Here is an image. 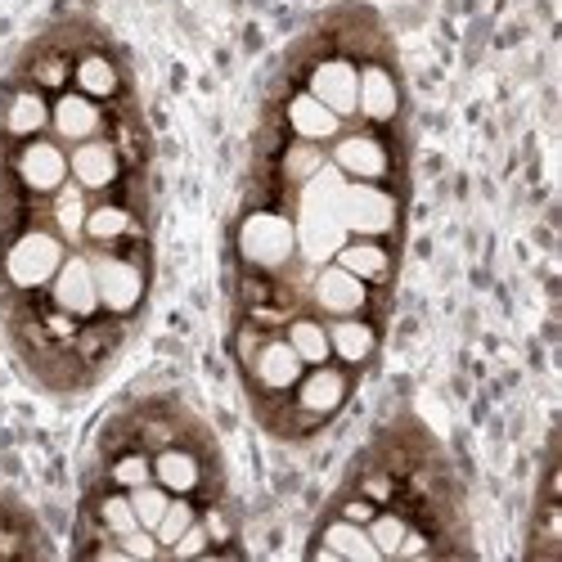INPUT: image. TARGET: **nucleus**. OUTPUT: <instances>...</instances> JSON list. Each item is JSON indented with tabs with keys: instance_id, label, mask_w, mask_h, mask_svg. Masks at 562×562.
<instances>
[{
	"instance_id": "f257e3e1",
	"label": "nucleus",
	"mask_w": 562,
	"mask_h": 562,
	"mask_svg": "<svg viewBox=\"0 0 562 562\" xmlns=\"http://www.w3.org/2000/svg\"><path fill=\"white\" fill-rule=\"evenodd\" d=\"M342 184H347V176L334 162H324L311 180H302V203H297L293 239H297V248H302V257L311 266L334 261L338 248L347 244V229L338 221V194H342Z\"/></svg>"
},
{
	"instance_id": "f03ea898",
	"label": "nucleus",
	"mask_w": 562,
	"mask_h": 562,
	"mask_svg": "<svg viewBox=\"0 0 562 562\" xmlns=\"http://www.w3.org/2000/svg\"><path fill=\"white\" fill-rule=\"evenodd\" d=\"M338 221H342L347 234H364V239H373V234H387L396 225V199L383 194L373 180L342 184V194H338Z\"/></svg>"
},
{
	"instance_id": "7ed1b4c3",
	"label": "nucleus",
	"mask_w": 562,
	"mask_h": 562,
	"mask_svg": "<svg viewBox=\"0 0 562 562\" xmlns=\"http://www.w3.org/2000/svg\"><path fill=\"white\" fill-rule=\"evenodd\" d=\"M59 266H64V244L55 239V234H41V229L23 234V239L10 248V257H5V274L14 279L19 289L50 284V279L59 274Z\"/></svg>"
},
{
	"instance_id": "20e7f679",
	"label": "nucleus",
	"mask_w": 562,
	"mask_h": 562,
	"mask_svg": "<svg viewBox=\"0 0 562 562\" xmlns=\"http://www.w3.org/2000/svg\"><path fill=\"white\" fill-rule=\"evenodd\" d=\"M293 248H297L293 225H289L284 216H274V212H257V216H248L244 229H239V252H244L252 266L274 270V266H284V261L293 257Z\"/></svg>"
},
{
	"instance_id": "39448f33",
	"label": "nucleus",
	"mask_w": 562,
	"mask_h": 562,
	"mask_svg": "<svg viewBox=\"0 0 562 562\" xmlns=\"http://www.w3.org/2000/svg\"><path fill=\"white\" fill-rule=\"evenodd\" d=\"M55 302H59V311H68V315H77V319L95 315V311H100L95 266L81 261V257L64 261V266H59V274H55Z\"/></svg>"
},
{
	"instance_id": "423d86ee",
	"label": "nucleus",
	"mask_w": 562,
	"mask_h": 562,
	"mask_svg": "<svg viewBox=\"0 0 562 562\" xmlns=\"http://www.w3.org/2000/svg\"><path fill=\"white\" fill-rule=\"evenodd\" d=\"M95 289H100V306L131 311L139 297H145V274L122 257H100L95 261Z\"/></svg>"
},
{
	"instance_id": "0eeeda50",
	"label": "nucleus",
	"mask_w": 562,
	"mask_h": 562,
	"mask_svg": "<svg viewBox=\"0 0 562 562\" xmlns=\"http://www.w3.org/2000/svg\"><path fill=\"white\" fill-rule=\"evenodd\" d=\"M356 86H360V72L347 64V59H324L315 72H311V95L334 109L338 117L356 113Z\"/></svg>"
},
{
	"instance_id": "6e6552de",
	"label": "nucleus",
	"mask_w": 562,
	"mask_h": 562,
	"mask_svg": "<svg viewBox=\"0 0 562 562\" xmlns=\"http://www.w3.org/2000/svg\"><path fill=\"white\" fill-rule=\"evenodd\" d=\"M19 176H23L27 190H36V194L64 190V180H68V158L59 154V145H50V139H36V145H27L23 158H19Z\"/></svg>"
},
{
	"instance_id": "1a4fd4ad",
	"label": "nucleus",
	"mask_w": 562,
	"mask_h": 562,
	"mask_svg": "<svg viewBox=\"0 0 562 562\" xmlns=\"http://www.w3.org/2000/svg\"><path fill=\"white\" fill-rule=\"evenodd\" d=\"M315 302H319V311H329L334 319H338V315H356V311L364 306V279H356V274L342 270V266L319 270V279H315Z\"/></svg>"
},
{
	"instance_id": "9d476101",
	"label": "nucleus",
	"mask_w": 562,
	"mask_h": 562,
	"mask_svg": "<svg viewBox=\"0 0 562 562\" xmlns=\"http://www.w3.org/2000/svg\"><path fill=\"white\" fill-rule=\"evenodd\" d=\"M68 176L81 184V190H109L117 180V154L100 139H81L77 154L68 158Z\"/></svg>"
},
{
	"instance_id": "9b49d317",
	"label": "nucleus",
	"mask_w": 562,
	"mask_h": 562,
	"mask_svg": "<svg viewBox=\"0 0 562 562\" xmlns=\"http://www.w3.org/2000/svg\"><path fill=\"white\" fill-rule=\"evenodd\" d=\"M334 167L342 176H356V180H379L387 171V154L373 135H347V139H338Z\"/></svg>"
},
{
	"instance_id": "f8f14e48",
	"label": "nucleus",
	"mask_w": 562,
	"mask_h": 562,
	"mask_svg": "<svg viewBox=\"0 0 562 562\" xmlns=\"http://www.w3.org/2000/svg\"><path fill=\"white\" fill-rule=\"evenodd\" d=\"M50 122H55V135L59 139H68V145H81V139H95L100 109H95V100H90V95H64L55 104Z\"/></svg>"
},
{
	"instance_id": "ddd939ff",
	"label": "nucleus",
	"mask_w": 562,
	"mask_h": 562,
	"mask_svg": "<svg viewBox=\"0 0 562 562\" xmlns=\"http://www.w3.org/2000/svg\"><path fill=\"white\" fill-rule=\"evenodd\" d=\"M396 104H401V95H396L392 77L383 68H364L360 86H356V109L373 122H387V117H396Z\"/></svg>"
},
{
	"instance_id": "4468645a",
	"label": "nucleus",
	"mask_w": 562,
	"mask_h": 562,
	"mask_svg": "<svg viewBox=\"0 0 562 562\" xmlns=\"http://www.w3.org/2000/svg\"><path fill=\"white\" fill-rule=\"evenodd\" d=\"M252 369H257V379H261L266 387L284 392V387H293V383L302 379V356H297L289 342H266V347L257 351Z\"/></svg>"
},
{
	"instance_id": "2eb2a0df",
	"label": "nucleus",
	"mask_w": 562,
	"mask_h": 562,
	"mask_svg": "<svg viewBox=\"0 0 562 562\" xmlns=\"http://www.w3.org/2000/svg\"><path fill=\"white\" fill-rule=\"evenodd\" d=\"M289 122H293V131L306 139V145H315V139H334L338 126H342V117L334 109H324L315 95H297L289 104Z\"/></svg>"
},
{
	"instance_id": "dca6fc26",
	"label": "nucleus",
	"mask_w": 562,
	"mask_h": 562,
	"mask_svg": "<svg viewBox=\"0 0 562 562\" xmlns=\"http://www.w3.org/2000/svg\"><path fill=\"white\" fill-rule=\"evenodd\" d=\"M342 396H347V379H342L338 369L315 364V373L302 383V409H311V414H329V409H338Z\"/></svg>"
},
{
	"instance_id": "f3484780",
	"label": "nucleus",
	"mask_w": 562,
	"mask_h": 562,
	"mask_svg": "<svg viewBox=\"0 0 562 562\" xmlns=\"http://www.w3.org/2000/svg\"><path fill=\"white\" fill-rule=\"evenodd\" d=\"M319 558H356V562H373L379 558V549H373L369 531L356 527V522H334L329 531H324V549Z\"/></svg>"
},
{
	"instance_id": "a211bd4d",
	"label": "nucleus",
	"mask_w": 562,
	"mask_h": 562,
	"mask_svg": "<svg viewBox=\"0 0 562 562\" xmlns=\"http://www.w3.org/2000/svg\"><path fill=\"white\" fill-rule=\"evenodd\" d=\"M329 347H334L347 364H360V360H369V351H373V329H369V324H360V319H351V315H338L334 329H329Z\"/></svg>"
},
{
	"instance_id": "6ab92c4d",
	"label": "nucleus",
	"mask_w": 562,
	"mask_h": 562,
	"mask_svg": "<svg viewBox=\"0 0 562 562\" xmlns=\"http://www.w3.org/2000/svg\"><path fill=\"white\" fill-rule=\"evenodd\" d=\"M154 477H158V486L184 495V491L199 486V463H194V454H184V450H162L154 459Z\"/></svg>"
},
{
	"instance_id": "aec40b11",
	"label": "nucleus",
	"mask_w": 562,
	"mask_h": 562,
	"mask_svg": "<svg viewBox=\"0 0 562 562\" xmlns=\"http://www.w3.org/2000/svg\"><path fill=\"white\" fill-rule=\"evenodd\" d=\"M289 347L302 356V364H324V360L334 356V347H329V329H324V324H315V319H293Z\"/></svg>"
},
{
	"instance_id": "412c9836",
	"label": "nucleus",
	"mask_w": 562,
	"mask_h": 562,
	"mask_svg": "<svg viewBox=\"0 0 562 562\" xmlns=\"http://www.w3.org/2000/svg\"><path fill=\"white\" fill-rule=\"evenodd\" d=\"M338 266L351 270L356 279H383L387 274V252L379 244H342L338 248Z\"/></svg>"
},
{
	"instance_id": "4be33fe9",
	"label": "nucleus",
	"mask_w": 562,
	"mask_h": 562,
	"mask_svg": "<svg viewBox=\"0 0 562 562\" xmlns=\"http://www.w3.org/2000/svg\"><path fill=\"white\" fill-rule=\"evenodd\" d=\"M45 122H50V109H45V100L36 95V90H23V95H14L10 117H5V126L14 135H36Z\"/></svg>"
},
{
	"instance_id": "5701e85b",
	"label": "nucleus",
	"mask_w": 562,
	"mask_h": 562,
	"mask_svg": "<svg viewBox=\"0 0 562 562\" xmlns=\"http://www.w3.org/2000/svg\"><path fill=\"white\" fill-rule=\"evenodd\" d=\"M77 86H81V95L104 100V95H113V90H117V72H113V64H109V59L86 55V59L77 64Z\"/></svg>"
},
{
	"instance_id": "b1692460",
	"label": "nucleus",
	"mask_w": 562,
	"mask_h": 562,
	"mask_svg": "<svg viewBox=\"0 0 562 562\" xmlns=\"http://www.w3.org/2000/svg\"><path fill=\"white\" fill-rule=\"evenodd\" d=\"M167 504H171V499H167V486H149V482H145V486H135V491H131V508H135V522L145 527V531H154V527L162 522Z\"/></svg>"
},
{
	"instance_id": "393cba45",
	"label": "nucleus",
	"mask_w": 562,
	"mask_h": 562,
	"mask_svg": "<svg viewBox=\"0 0 562 562\" xmlns=\"http://www.w3.org/2000/svg\"><path fill=\"white\" fill-rule=\"evenodd\" d=\"M126 229H131V216L122 207H95V212L86 216V234H90V239H100V244L122 239Z\"/></svg>"
},
{
	"instance_id": "a878e982",
	"label": "nucleus",
	"mask_w": 562,
	"mask_h": 562,
	"mask_svg": "<svg viewBox=\"0 0 562 562\" xmlns=\"http://www.w3.org/2000/svg\"><path fill=\"white\" fill-rule=\"evenodd\" d=\"M184 527H194V508L184 504V499H171V504H167V513H162V522L154 527V536H158V544H162V549H171V544L184 536Z\"/></svg>"
},
{
	"instance_id": "bb28decb",
	"label": "nucleus",
	"mask_w": 562,
	"mask_h": 562,
	"mask_svg": "<svg viewBox=\"0 0 562 562\" xmlns=\"http://www.w3.org/2000/svg\"><path fill=\"white\" fill-rule=\"evenodd\" d=\"M55 216H59V229L68 234V239H77V234L86 229V199H81V184H77V190H59Z\"/></svg>"
},
{
	"instance_id": "cd10ccee",
	"label": "nucleus",
	"mask_w": 562,
	"mask_h": 562,
	"mask_svg": "<svg viewBox=\"0 0 562 562\" xmlns=\"http://www.w3.org/2000/svg\"><path fill=\"white\" fill-rule=\"evenodd\" d=\"M364 531H369V540H373V549H379V553H396L401 540H405V522L392 518V513H379V518H369Z\"/></svg>"
},
{
	"instance_id": "c85d7f7f",
	"label": "nucleus",
	"mask_w": 562,
	"mask_h": 562,
	"mask_svg": "<svg viewBox=\"0 0 562 562\" xmlns=\"http://www.w3.org/2000/svg\"><path fill=\"white\" fill-rule=\"evenodd\" d=\"M149 477H154V463H149L145 454H126V459H117V463H113V482H117L122 491L145 486Z\"/></svg>"
},
{
	"instance_id": "c756f323",
	"label": "nucleus",
	"mask_w": 562,
	"mask_h": 562,
	"mask_svg": "<svg viewBox=\"0 0 562 562\" xmlns=\"http://www.w3.org/2000/svg\"><path fill=\"white\" fill-rule=\"evenodd\" d=\"M100 513H104V527H109L113 536H126V531L139 527V522H135V508H131V495H109Z\"/></svg>"
},
{
	"instance_id": "7c9ffc66",
	"label": "nucleus",
	"mask_w": 562,
	"mask_h": 562,
	"mask_svg": "<svg viewBox=\"0 0 562 562\" xmlns=\"http://www.w3.org/2000/svg\"><path fill=\"white\" fill-rule=\"evenodd\" d=\"M319 167H324V158H319L311 145H297V149H289V158H284V171H289L293 180H311Z\"/></svg>"
},
{
	"instance_id": "2f4dec72",
	"label": "nucleus",
	"mask_w": 562,
	"mask_h": 562,
	"mask_svg": "<svg viewBox=\"0 0 562 562\" xmlns=\"http://www.w3.org/2000/svg\"><path fill=\"white\" fill-rule=\"evenodd\" d=\"M162 544H158V536L154 531H145V527H135V531H126L122 536V558L131 553V558H154Z\"/></svg>"
},
{
	"instance_id": "473e14b6",
	"label": "nucleus",
	"mask_w": 562,
	"mask_h": 562,
	"mask_svg": "<svg viewBox=\"0 0 562 562\" xmlns=\"http://www.w3.org/2000/svg\"><path fill=\"white\" fill-rule=\"evenodd\" d=\"M203 549H207V531H203L199 522H194V527H184V536L171 544L176 558H194V553H203Z\"/></svg>"
},
{
	"instance_id": "72a5a7b5",
	"label": "nucleus",
	"mask_w": 562,
	"mask_h": 562,
	"mask_svg": "<svg viewBox=\"0 0 562 562\" xmlns=\"http://www.w3.org/2000/svg\"><path fill=\"white\" fill-rule=\"evenodd\" d=\"M36 77H41L45 86H64V64H59V59H50V64H41V68H36Z\"/></svg>"
},
{
	"instance_id": "f704fd0d",
	"label": "nucleus",
	"mask_w": 562,
	"mask_h": 562,
	"mask_svg": "<svg viewBox=\"0 0 562 562\" xmlns=\"http://www.w3.org/2000/svg\"><path fill=\"white\" fill-rule=\"evenodd\" d=\"M369 518H373L369 504H347V522H369Z\"/></svg>"
},
{
	"instance_id": "c9c22d12",
	"label": "nucleus",
	"mask_w": 562,
	"mask_h": 562,
	"mask_svg": "<svg viewBox=\"0 0 562 562\" xmlns=\"http://www.w3.org/2000/svg\"><path fill=\"white\" fill-rule=\"evenodd\" d=\"M364 495H369V499H387V482H383V477H369V482H364Z\"/></svg>"
},
{
	"instance_id": "e433bc0d",
	"label": "nucleus",
	"mask_w": 562,
	"mask_h": 562,
	"mask_svg": "<svg viewBox=\"0 0 562 562\" xmlns=\"http://www.w3.org/2000/svg\"><path fill=\"white\" fill-rule=\"evenodd\" d=\"M424 549H428L424 540H418V536H409V531H405V540H401V549H396V553H424Z\"/></svg>"
}]
</instances>
